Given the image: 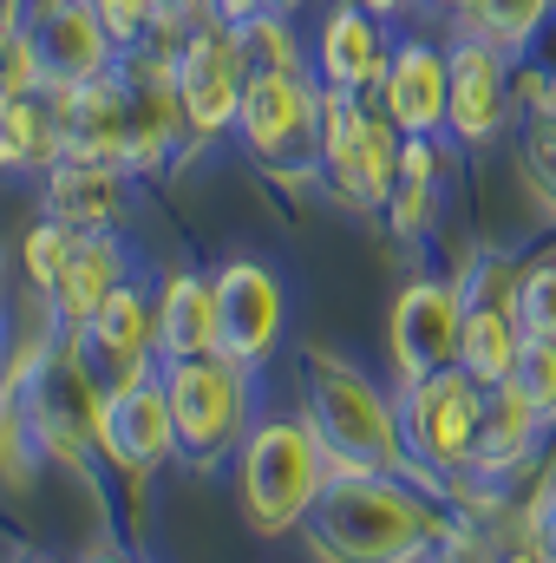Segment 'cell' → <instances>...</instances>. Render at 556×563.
Segmentation results:
<instances>
[{"label": "cell", "instance_id": "obj_1", "mask_svg": "<svg viewBox=\"0 0 556 563\" xmlns=\"http://www.w3.org/2000/svg\"><path fill=\"white\" fill-rule=\"evenodd\" d=\"M458 518L407 472H341L301 525L314 563H425L458 551Z\"/></svg>", "mask_w": 556, "mask_h": 563}, {"label": "cell", "instance_id": "obj_2", "mask_svg": "<svg viewBox=\"0 0 556 563\" xmlns=\"http://www.w3.org/2000/svg\"><path fill=\"white\" fill-rule=\"evenodd\" d=\"M308 426L321 432L334 478L341 472H407V459H413L400 400L341 354L308 361Z\"/></svg>", "mask_w": 556, "mask_h": 563}, {"label": "cell", "instance_id": "obj_3", "mask_svg": "<svg viewBox=\"0 0 556 563\" xmlns=\"http://www.w3.org/2000/svg\"><path fill=\"white\" fill-rule=\"evenodd\" d=\"M327 485H334V465H327V445L308 426V413L249 426V439L236 452V492H243V518L256 538L301 531Z\"/></svg>", "mask_w": 556, "mask_h": 563}, {"label": "cell", "instance_id": "obj_4", "mask_svg": "<svg viewBox=\"0 0 556 563\" xmlns=\"http://www.w3.org/2000/svg\"><path fill=\"white\" fill-rule=\"evenodd\" d=\"M314 164H321L327 190L347 210H387V197L400 184V132H393L387 112H367L360 92H327L321 86Z\"/></svg>", "mask_w": 556, "mask_h": 563}, {"label": "cell", "instance_id": "obj_5", "mask_svg": "<svg viewBox=\"0 0 556 563\" xmlns=\"http://www.w3.org/2000/svg\"><path fill=\"white\" fill-rule=\"evenodd\" d=\"M164 394H170V420H177V459L216 465L223 452H243V439H249V367H236L223 354L164 361Z\"/></svg>", "mask_w": 556, "mask_h": 563}, {"label": "cell", "instance_id": "obj_6", "mask_svg": "<svg viewBox=\"0 0 556 563\" xmlns=\"http://www.w3.org/2000/svg\"><path fill=\"white\" fill-rule=\"evenodd\" d=\"M170 66H177V99H184L190 144L236 139V112H243V86H249L236 26H230L223 13L197 20L190 33L170 40Z\"/></svg>", "mask_w": 556, "mask_h": 563}, {"label": "cell", "instance_id": "obj_7", "mask_svg": "<svg viewBox=\"0 0 556 563\" xmlns=\"http://www.w3.org/2000/svg\"><path fill=\"white\" fill-rule=\"evenodd\" d=\"M485 394L465 367L425 374L413 387H400V426H407V452L419 465H432L438 478H465L471 445H478V420H485Z\"/></svg>", "mask_w": 556, "mask_h": 563}, {"label": "cell", "instance_id": "obj_8", "mask_svg": "<svg viewBox=\"0 0 556 563\" xmlns=\"http://www.w3.org/2000/svg\"><path fill=\"white\" fill-rule=\"evenodd\" d=\"M452 106H445V139L458 144H498L518 119V59L485 40V33H452Z\"/></svg>", "mask_w": 556, "mask_h": 563}, {"label": "cell", "instance_id": "obj_9", "mask_svg": "<svg viewBox=\"0 0 556 563\" xmlns=\"http://www.w3.org/2000/svg\"><path fill=\"white\" fill-rule=\"evenodd\" d=\"M458 334H465V295H458V282H432V276L407 282L393 295V314H387L393 380L413 387L425 374L458 367Z\"/></svg>", "mask_w": 556, "mask_h": 563}, {"label": "cell", "instance_id": "obj_10", "mask_svg": "<svg viewBox=\"0 0 556 563\" xmlns=\"http://www.w3.org/2000/svg\"><path fill=\"white\" fill-rule=\"evenodd\" d=\"M321 139V86L314 73H249L243 112H236V144L256 164H288Z\"/></svg>", "mask_w": 556, "mask_h": 563}, {"label": "cell", "instance_id": "obj_11", "mask_svg": "<svg viewBox=\"0 0 556 563\" xmlns=\"http://www.w3.org/2000/svg\"><path fill=\"white\" fill-rule=\"evenodd\" d=\"M99 452L132 472L151 478L177 459V420H170V394H164V367H151L138 380L105 387V413H99Z\"/></svg>", "mask_w": 556, "mask_h": 563}, {"label": "cell", "instance_id": "obj_12", "mask_svg": "<svg viewBox=\"0 0 556 563\" xmlns=\"http://www.w3.org/2000/svg\"><path fill=\"white\" fill-rule=\"evenodd\" d=\"M216 314H223V347H216L223 361H236V367H249V374L276 361L288 301H281V282L269 276L263 263L236 256V263L216 269Z\"/></svg>", "mask_w": 556, "mask_h": 563}, {"label": "cell", "instance_id": "obj_13", "mask_svg": "<svg viewBox=\"0 0 556 563\" xmlns=\"http://www.w3.org/2000/svg\"><path fill=\"white\" fill-rule=\"evenodd\" d=\"M393 59V40H387V20L367 13L360 0H334L314 26V53H308V73L327 86V92H380V73Z\"/></svg>", "mask_w": 556, "mask_h": 563}, {"label": "cell", "instance_id": "obj_14", "mask_svg": "<svg viewBox=\"0 0 556 563\" xmlns=\"http://www.w3.org/2000/svg\"><path fill=\"white\" fill-rule=\"evenodd\" d=\"M26 33H33V53H40V79H46V92L86 86V79H99V73H112V66L125 59V46L112 40V26L99 20L92 0H66V7H53V13H40V20H26Z\"/></svg>", "mask_w": 556, "mask_h": 563}, {"label": "cell", "instance_id": "obj_15", "mask_svg": "<svg viewBox=\"0 0 556 563\" xmlns=\"http://www.w3.org/2000/svg\"><path fill=\"white\" fill-rule=\"evenodd\" d=\"M53 112H59V151L132 170V86L119 66L86 86L53 92Z\"/></svg>", "mask_w": 556, "mask_h": 563}, {"label": "cell", "instance_id": "obj_16", "mask_svg": "<svg viewBox=\"0 0 556 563\" xmlns=\"http://www.w3.org/2000/svg\"><path fill=\"white\" fill-rule=\"evenodd\" d=\"M452 106V59L432 40H393V59L380 73V112L400 139H438Z\"/></svg>", "mask_w": 556, "mask_h": 563}, {"label": "cell", "instance_id": "obj_17", "mask_svg": "<svg viewBox=\"0 0 556 563\" xmlns=\"http://www.w3.org/2000/svg\"><path fill=\"white\" fill-rule=\"evenodd\" d=\"M73 334H79V347H86V361L105 387L138 380V374L157 367V301H144V288H132V282L112 288L99 301V314Z\"/></svg>", "mask_w": 556, "mask_h": 563}, {"label": "cell", "instance_id": "obj_18", "mask_svg": "<svg viewBox=\"0 0 556 563\" xmlns=\"http://www.w3.org/2000/svg\"><path fill=\"white\" fill-rule=\"evenodd\" d=\"M125 177L119 164H99V157H73L59 151L46 170H40V197H46V217L73 223V230H112V217L125 210Z\"/></svg>", "mask_w": 556, "mask_h": 563}, {"label": "cell", "instance_id": "obj_19", "mask_svg": "<svg viewBox=\"0 0 556 563\" xmlns=\"http://www.w3.org/2000/svg\"><path fill=\"white\" fill-rule=\"evenodd\" d=\"M151 301H157V367L164 361H197V354H216L223 347L216 276L177 269V276H164V288Z\"/></svg>", "mask_w": 556, "mask_h": 563}, {"label": "cell", "instance_id": "obj_20", "mask_svg": "<svg viewBox=\"0 0 556 563\" xmlns=\"http://www.w3.org/2000/svg\"><path fill=\"white\" fill-rule=\"evenodd\" d=\"M544 413L504 380V387H491L485 394V420H478V445H471V478H485V485H498V478H511L518 465H531L537 459V439H544Z\"/></svg>", "mask_w": 556, "mask_h": 563}, {"label": "cell", "instance_id": "obj_21", "mask_svg": "<svg viewBox=\"0 0 556 563\" xmlns=\"http://www.w3.org/2000/svg\"><path fill=\"white\" fill-rule=\"evenodd\" d=\"M112 288H125V250L112 243V230H79V250H73L59 288L46 295V308L59 328H86Z\"/></svg>", "mask_w": 556, "mask_h": 563}, {"label": "cell", "instance_id": "obj_22", "mask_svg": "<svg viewBox=\"0 0 556 563\" xmlns=\"http://www.w3.org/2000/svg\"><path fill=\"white\" fill-rule=\"evenodd\" d=\"M59 157V112L53 92L0 99V170H46Z\"/></svg>", "mask_w": 556, "mask_h": 563}, {"label": "cell", "instance_id": "obj_23", "mask_svg": "<svg viewBox=\"0 0 556 563\" xmlns=\"http://www.w3.org/2000/svg\"><path fill=\"white\" fill-rule=\"evenodd\" d=\"M524 347V321L511 308H465V334H458V367L478 387H504Z\"/></svg>", "mask_w": 556, "mask_h": 563}, {"label": "cell", "instance_id": "obj_24", "mask_svg": "<svg viewBox=\"0 0 556 563\" xmlns=\"http://www.w3.org/2000/svg\"><path fill=\"white\" fill-rule=\"evenodd\" d=\"M288 20H294V13L263 7V13H249V20L236 26V46H243V66H249V73H301V66H308Z\"/></svg>", "mask_w": 556, "mask_h": 563}, {"label": "cell", "instance_id": "obj_25", "mask_svg": "<svg viewBox=\"0 0 556 563\" xmlns=\"http://www.w3.org/2000/svg\"><path fill=\"white\" fill-rule=\"evenodd\" d=\"M556 0H478L465 20H471V33H485V40H498L511 59H524L531 53V40L544 33V20H551Z\"/></svg>", "mask_w": 556, "mask_h": 563}, {"label": "cell", "instance_id": "obj_26", "mask_svg": "<svg viewBox=\"0 0 556 563\" xmlns=\"http://www.w3.org/2000/svg\"><path fill=\"white\" fill-rule=\"evenodd\" d=\"M518 164H524V184L556 210V106H531L524 125H518Z\"/></svg>", "mask_w": 556, "mask_h": 563}, {"label": "cell", "instance_id": "obj_27", "mask_svg": "<svg viewBox=\"0 0 556 563\" xmlns=\"http://www.w3.org/2000/svg\"><path fill=\"white\" fill-rule=\"evenodd\" d=\"M73 250H79V230H73V223H59V217L33 223V230L20 236V263H26V276H33L40 295H53V288H59L66 263H73Z\"/></svg>", "mask_w": 556, "mask_h": 563}, {"label": "cell", "instance_id": "obj_28", "mask_svg": "<svg viewBox=\"0 0 556 563\" xmlns=\"http://www.w3.org/2000/svg\"><path fill=\"white\" fill-rule=\"evenodd\" d=\"M458 295H465V308H511L518 314V269H511V256H498V250H478L465 269H458Z\"/></svg>", "mask_w": 556, "mask_h": 563}, {"label": "cell", "instance_id": "obj_29", "mask_svg": "<svg viewBox=\"0 0 556 563\" xmlns=\"http://www.w3.org/2000/svg\"><path fill=\"white\" fill-rule=\"evenodd\" d=\"M511 387H518L544 420H556V334H524L518 367H511Z\"/></svg>", "mask_w": 556, "mask_h": 563}, {"label": "cell", "instance_id": "obj_30", "mask_svg": "<svg viewBox=\"0 0 556 563\" xmlns=\"http://www.w3.org/2000/svg\"><path fill=\"white\" fill-rule=\"evenodd\" d=\"M13 92H46L26 26H0V99H13Z\"/></svg>", "mask_w": 556, "mask_h": 563}, {"label": "cell", "instance_id": "obj_31", "mask_svg": "<svg viewBox=\"0 0 556 563\" xmlns=\"http://www.w3.org/2000/svg\"><path fill=\"white\" fill-rule=\"evenodd\" d=\"M518 321H524V334H556V256H544L537 269H524V282H518Z\"/></svg>", "mask_w": 556, "mask_h": 563}, {"label": "cell", "instance_id": "obj_32", "mask_svg": "<svg viewBox=\"0 0 556 563\" xmlns=\"http://www.w3.org/2000/svg\"><path fill=\"white\" fill-rule=\"evenodd\" d=\"M92 7H99V20L112 26L119 46H144V40H157V26H164L157 0H92Z\"/></svg>", "mask_w": 556, "mask_h": 563}, {"label": "cell", "instance_id": "obj_33", "mask_svg": "<svg viewBox=\"0 0 556 563\" xmlns=\"http://www.w3.org/2000/svg\"><path fill=\"white\" fill-rule=\"evenodd\" d=\"M432 203H438V190L432 184H393V197H387V223H393V236H425L432 230Z\"/></svg>", "mask_w": 556, "mask_h": 563}, {"label": "cell", "instance_id": "obj_34", "mask_svg": "<svg viewBox=\"0 0 556 563\" xmlns=\"http://www.w3.org/2000/svg\"><path fill=\"white\" fill-rule=\"evenodd\" d=\"M438 177V139H400V184H432Z\"/></svg>", "mask_w": 556, "mask_h": 563}, {"label": "cell", "instance_id": "obj_35", "mask_svg": "<svg viewBox=\"0 0 556 563\" xmlns=\"http://www.w3.org/2000/svg\"><path fill=\"white\" fill-rule=\"evenodd\" d=\"M157 13H164V26H157V33H164V40H177V33H190L197 20H210V13H216V0H157Z\"/></svg>", "mask_w": 556, "mask_h": 563}, {"label": "cell", "instance_id": "obj_36", "mask_svg": "<svg viewBox=\"0 0 556 563\" xmlns=\"http://www.w3.org/2000/svg\"><path fill=\"white\" fill-rule=\"evenodd\" d=\"M531 544H537V558L556 563V485L531 505Z\"/></svg>", "mask_w": 556, "mask_h": 563}, {"label": "cell", "instance_id": "obj_37", "mask_svg": "<svg viewBox=\"0 0 556 563\" xmlns=\"http://www.w3.org/2000/svg\"><path fill=\"white\" fill-rule=\"evenodd\" d=\"M216 13H223L230 26H243L249 13H263V0H216Z\"/></svg>", "mask_w": 556, "mask_h": 563}, {"label": "cell", "instance_id": "obj_38", "mask_svg": "<svg viewBox=\"0 0 556 563\" xmlns=\"http://www.w3.org/2000/svg\"><path fill=\"white\" fill-rule=\"evenodd\" d=\"M498 563H544V558H537V544L524 538V544H511V551H498Z\"/></svg>", "mask_w": 556, "mask_h": 563}, {"label": "cell", "instance_id": "obj_39", "mask_svg": "<svg viewBox=\"0 0 556 563\" xmlns=\"http://www.w3.org/2000/svg\"><path fill=\"white\" fill-rule=\"evenodd\" d=\"M0 26H26V0H0Z\"/></svg>", "mask_w": 556, "mask_h": 563}, {"label": "cell", "instance_id": "obj_40", "mask_svg": "<svg viewBox=\"0 0 556 563\" xmlns=\"http://www.w3.org/2000/svg\"><path fill=\"white\" fill-rule=\"evenodd\" d=\"M360 7H367V13H380V20H393V13H407L413 0H360Z\"/></svg>", "mask_w": 556, "mask_h": 563}, {"label": "cell", "instance_id": "obj_41", "mask_svg": "<svg viewBox=\"0 0 556 563\" xmlns=\"http://www.w3.org/2000/svg\"><path fill=\"white\" fill-rule=\"evenodd\" d=\"M53 7H66V0H26V20H40V13H53Z\"/></svg>", "mask_w": 556, "mask_h": 563}, {"label": "cell", "instance_id": "obj_42", "mask_svg": "<svg viewBox=\"0 0 556 563\" xmlns=\"http://www.w3.org/2000/svg\"><path fill=\"white\" fill-rule=\"evenodd\" d=\"M432 7H445V13H471L478 0H432Z\"/></svg>", "mask_w": 556, "mask_h": 563}, {"label": "cell", "instance_id": "obj_43", "mask_svg": "<svg viewBox=\"0 0 556 563\" xmlns=\"http://www.w3.org/2000/svg\"><path fill=\"white\" fill-rule=\"evenodd\" d=\"M263 7H276V13H301L308 0H263Z\"/></svg>", "mask_w": 556, "mask_h": 563}, {"label": "cell", "instance_id": "obj_44", "mask_svg": "<svg viewBox=\"0 0 556 563\" xmlns=\"http://www.w3.org/2000/svg\"><path fill=\"white\" fill-rule=\"evenodd\" d=\"M425 563H458V551H445V558H425Z\"/></svg>", "mask_w": 556, "mask_h": 563}, {"label": "cell", "instance_id": "obj_45", "mask_svg": "<svg viewBox=\"0 0 556 563\" xmlns=\"http://www.w3.org/2000/svg\"><path fill=\"white\" fill-rule=\"evenodd\" d=\"M92 563H132V558H92Z\"/></svg>", "mask_w": 556, "mask_h": 563}, {"label": "cell", "instance_id": "obj_46", "mask_svg": "<svg viewBox=\"0 0 556 563\" xmlns=\"http://www.w3.org/2000/svg\"><path fill=\"white\" fill-rule=\"evenodd\" d=\"M0 354H7V321H0Z\"/></svg>", "mask_w": 556, "mask_h": 563}]
</instances>
